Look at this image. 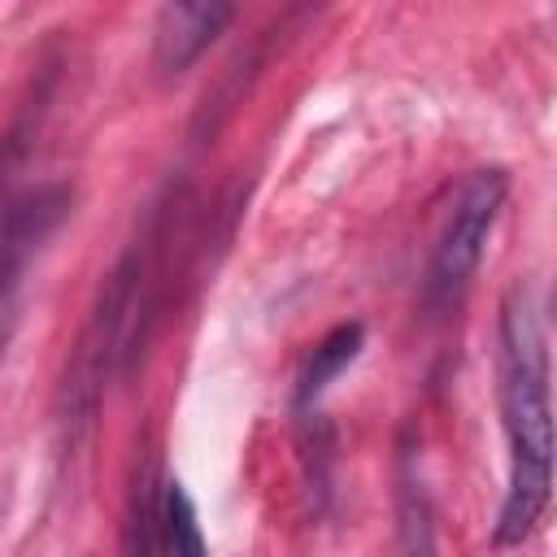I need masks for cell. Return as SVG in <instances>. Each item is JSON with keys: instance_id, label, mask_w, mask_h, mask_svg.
Listing matches in <instances>:
<instances>
[{"instance_id": "6da1fadb", "label": "cell", "mask_w": 557, "mask_h": 557, "mask_svg": "<svg viewBox=\"0 0 557 557\" xmlns=\"http://www.w3.org/2000/svg\"><path fill=\"white\" fill-rule=\"evenodd\" d=\"M548 326L531 283H513L496 326V400L505 431V496L492 544L522 548L553 496V392H548Z\"/></svg>"}, {"instance_id": "7a4b0ae2", "label": "cell", "mask_w": 557, "mask_h": 557, "mask_svg": "<svg viewBox=\"0 0 557 557\" xmlns=\"http://www.w3.org/2000/svg\"><path fill=\"white\" fill-rule=\"evenodd\" d=\"M505 196H509V174L500 165L474 170L457 187L448 218L435 235L426 274H422V309L426 313H448L466 296V287L479 274V261L487 252V239L496 231V218L505 209Z\"/></svg>"}, {"instance_id": "3957f363", "label": "cell", "mask_w": 557, "mask_h": 557, "mask_svg": "<svg viewBox=\"0 0 557 557\" xmlns=\"http://www.w3.org/2000/svg\"><path fill=\"white\" fill-rule=\"evenodd\" d=\"M70 205H74V191L65 183H39L26 191L0 187V357L22 318L30 261L52 239V231L70 218Z\"/></svg>"}, {"instance_id": "277c9868", "label": "cell", "mask_w": 557, "mask_h": 557, "mask_svg": "<svg viewBox=\"0 0 557 557\" xmlns=\"http://www.w3.org/2000/svg\"><path fill=\"white\" fill-rule=\"evenodd\" d=\"M135 553L131 557H209L200 513L178 479H144L139 513H135Z\"/></svg>"}, {"instance_id": "5b68a950", "label": "cell", "mask_w": 557, "mask_h": 557, "mask_svg": "<svg viewBox=\"0 0 557 557\" xmlns=\"http://www.w3.org/2000/svg\"><path fill=\"white\" fill-rule=\"evenodd\" d=\"M231 17H235L231 4H165L157 13V26H152V70H157V78L187 74L213 48V39L226 30Z\"/></svg>"}, {"instance_id": "8992f818", "label": "cell", "mask_w": 557, "mask_h": 557, "mask_svg": "<svg viewBox=\"0 0 557 557\" xmlns=\"http://www.w3.org/2000/svg\"><path fill=\"white\" fill-rule=\"evenodd\" d=\"M361 344H366V326L361 322H339L313 344V352L305 357V366L296 374V400H292L296 413H313V405L326 396V387L361 357Z\"/></svg>"}, {"instance_id": "52a82bcc", "label": "cell", "mask_w": 557, "mask_h": 557, "mask_svg": "<svg viewBox=\"0 0 557 557\" xmlns=\"http://www.w3.org/2000/svg\"><path fill=\"white\" fill-rule=\"evenodd\" d=\"M396 531H400V553L405 557H440L435 544V509L426 496V483L418 474L413 453H400V470H396Z\"/></svg>"}]
</instances>
